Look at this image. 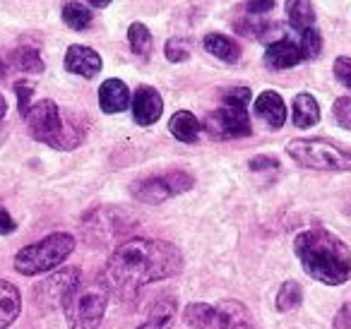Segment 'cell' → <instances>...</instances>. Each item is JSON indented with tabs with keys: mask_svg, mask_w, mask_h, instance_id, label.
<instances>
[{
	"mask_svg": "<svg viewBox=\"0 0 351 329\" xmlns=\"http://www.w3.org/2000/svg\"><path fill=\"white\" fill-rule=\"evenodd\" d=\"M183 271V252L169 241L159 238H130L113 250L106 262V274L111 289L132 291L156 281L171 279Z\"/></svg>",
	"mask_w": 351,
	"mask_h": 329,
	"instance_id": "cell-1",
	"label": "cell"
},
{
	"mask_svg": "<svg viewBox=\"0 0 351 329\" xmlns=\"http://www.w3.org/2000/svg\"><path fill=\"white\" fill-rule=\"evenodd\" d=\"M293 252L308 276L325 286H341L351 279V250L339 236L325 228H308L293 238Z\"/></svg>",
	"mask_w": 351,
	"mask_h": 329,
	"instance_id": "cell-2",
	"label": "cell"
},
{
	"mask_svg": "<svg viewBox=\"0 0 351 329\" xmlns=\"http://www.w3.org/2000/svg\"><path fill=\"white\" fill-rule=\"evenodd\" d=\"M29 135L36 142L53 147V149H75L84 140V127L77 123V118H65L58 103L51 99L32 103V108L25 116Z\"/></svg>",
	"mask_w": 351,
	"mask_h": 329,
	"instance_id": "cell-3",
	"label": "cell"
},
{
	"mask_svg": "<svg viewBox=\"0 0 351 329\" xmlns=\"http://www.w3.org/2000/svg\"><path fill=\"white\" fill-rule=\"evenodd\" d=\"M108 298H111V286L106 279H82L63 305L68 327L97 329L108 308Z\"/></svg>",
	"mask_w": 351,
	"mask_h": 329,
	"instance_id": "cell-4",
	"label": "cell"
},
{
	"mask_svg": "<svg viewBox=\"0 0 351 329\" xmlns=\"http://www.w3.org/2000/svg\"><path fill=\"white\" fill-rule=\"evenodd\" d=\"M75 250V236L65 231L49 233L41 241L32 243V245L22 247L15 255V269L25 276H41L49 271L60 269L65 260L73 255Z\"/></svg>",
	"mask_w": 351,
	"mask_h": 329,
	"instance_id": "cell-5",
	"label": "cell"
},
{
	"mask_svg": "<svg viewBox=\"0 0 351 329\" xmlns=\"http://www.w3.org/2000/svg\"><path fill=\"white\" fill-rule=\"evenodd\" d=\"M183 322L193 329H255L248 308L241 300L191 303L183 310Z\"/></svg>",
	"mask_w": 351,
	"mask_h": 329,
	"instance_id": "cell-6",
	"label": "cell"
},
{
	"mask_svg": "<svg viewBox=\"0 0 351 329\" xmlns=\"http://www.w3.org/2000/svg\"><path fill=\"white\" fill-rule=\"evenodd\" d=\"M287 154L296 164L315 171H351V151L339 149L327 140H291Z\"/></svg>",
	"mask_w": 351,
	"mask_h": 329,
	"instance_id": "cell-7",
	"label": "cell"
},
{
	"mask_svg": "<svg viewBox=\"0 0 351 329\" xmlns=\"http://www.w3.org/2000/svg\"><path fill=\"white\" fill-rule=\"evenodd\" d=\"M193 185H195V180H193V175L186 173V171H166V173L135 180V183L130 185V195L137 202L161 204L169 197L188 193Z\"/></svg>",
	"mask_w": 351,
	"mask_h": 329,
	"instance_id": "cell-8",
	"label": "cell"
},
{
	"mask_svg": "<svg viewBox=\"0 0 351 329\" xmlns=\"http://www.w3.org/2000/svg\"><path fill=\"white\" fill-rule=\"evenodd\" d=\"M80 281H82V271H80L77 267L56 269L53 274L41 279V284H36L34 289H32V300H34L36 308L44 310V313L63 310L65 300L70 298V293H73Z\"/></svg>",
	"mask_w": 351,
	"mask_h": 329,
	"instance_id": "cell-9",
	"label": "cell"
},
{
	"mask_svg": "<svg viewBox=\"0 0 351 329\" xmlns=\"http://www.w3.org/2000/svg\"><path fill=\"white\" fill-rule=\"evenodd\" d=\"M205 127L217 140H239L253 132L248 106H241V103H224L221 108H217L215 113L207 116Z\"/></svg>",
	"mask_w": 351,
	"mask_h": 329,
	"instance_id": "cell-10",
	"label": "cell"
},
{
	"mask_svg": "<svg viewBox=\"0 0 351 329\" xmlns=\"http://www.w3.org/2000/svg\"><path fill=\"white\" fill-rule=\"evenodd\" d=\"M164 113L161 94L152 87H140L132 97V118L137 125H154Z\"/></svg>",
	"mask_w": 351,
	"mask_h": 329,
	"instance_id": "cell-11",
	"label": "cell"
},
{
	"mask_svg": "<svg viewBox=\"0 0 351 329\" xmlns=\"http://www.w3.org/2000/svg\"><path fill=\"white\" fill-rule=\"evenodd\" d=\"M101 56L89 46H70L65 53V70L84 80H94L101 73Z\"/></svg>",
	"mask_w": 351,
	"mask_h": 329,
	"instance_id": "cell-12",
	"label": "cell"
},
{
	"mask_svg": "<svg viewBox=\"0 0 351 329\" xmlns=\"http://www.w3.org/2000/svg\"><path fill=\"white\" fill-rule=\"evenodd\" d=\"M253 111L260 121H265V125H269L272 130L287 123V106H284V99L277 92H263L253 103Z\"/></svg>",
	"mask_w": 351,
	"mask_h": 329,
	"instance_id": "cell-13",
	"label": "cell"
},
{
	"mask_svg": "<svg viewBox=\"0 0 351 329\" xmlns=\"http://www.w3.org/2000/svg\"><path fill=\"white\" fill-rule=\"evenodd\" d=\"M303 60V53L298 49V44L289 39H279L272 41L265 51V65L272 70H289L293 65H298Z\"/></svg>",
	"mask_w": 351,
	"mask_h": 329,
	"instance_id": "cell-14",
	"label": "cell"
},
{
	"mask_svg": "<svg viewBox=\"0 0 351 329\" xmlns=\"http://www.w3.org/2000/svg\"><path fill=\"white\" fill-rule=\"evenodd\" d=\"M99 103H101L104 113H123L130 106V89L125 87L123 80H106L99 87Z\"/></svg>",
	"mask_w": 351,
	"mask_h": 329,
	"instance_id": "cell-15",
	"label": "cell"
},
{
	"mask_svg": "<svg viewBox=\"0 0 351 329\" xmlns=\"http://www.w3.org/2000/svg\"><path fill=\"white\" fill-rule=\"evenodd\" d=\"M176 313H178V303L171 295H161L154 303L147 308L145 322L137 329H171V324L176 322Z\"/></svg>",
	"mask_w": 351,
	"mask_h": 329,
	"instance_id": "cell-16",
	"label": "cell"
},
{
	"mask_svg": "<svg viewBox=\"0 0 351 329\" xmlns=\"http://www.w3.org/2000/svg\"><path fill=\"white\" fill-rule=\"evenodd\" d=\"M22 313V293L15 284L0 279V329H8Z\"/></svg>",
	"mask_w": 351,
	"mask_h": 329,
	"instance_id": "cell-17",
	"label": "cell"
},
{
	"mask_svg": "<svg viewBox=\"0 0 351 329\" xmlns=\"http://www.w3.org/2000/svg\"><path fill=\"white\" fill-rule=\"evenodd\" d=\"M200 130H202V123L197 121L191 111L173 113V116H171V121H169V132L176 137V140L186 142V145L195 142L197 137H200Z\"/></svg>",
	"mask_w": 351,
	"mask_h": 329,
	"instance_id": "cell-18",
	"label": "cell"
},
{
	"mask_svg": "<svg viewBox=\"0 0 351 329\" xmlns=\"http://www.w3.org/2000/svg\"><path fill=\"white\" fill-rule=\"evenodd\" d=\"M291 118H293V125L296 127H311L320 121V106H317L315 97L311 94H298L293 99V111H291Z\"/></svg>",
	"mask_w": 351,
	"mask_h": 329,
	"instance_id": "cell-19",
	"label": "cell"
},
{
	"mask_svg": "<svg viewBox=\"0 0 351 329\" xmlns=\"http://www.w3.org/2000/svg\"><path fill=\"white\" fill-rule=\"evenodd\" d=\"M205 51L224 63H236L241 58V49L234 39L224 34H207L205 36Z\"/></svg>",
	"mask_w": 351,
	"mask_h": 329,
	"instance_id": "cell-20",
	"label": "cell"
},
{
	"mask_svg": "<svg viewBox=\"0 0 351 329\" xmlns=\"http://www.w3.org/2000/svg\"><path fill=\"white\" fill-rule=\"evenodd\" d=\"M287 17H289V25L296 32L313 29L315 12H313L311 0H287Z\"/></svg>",
	"mask_w": 351,
	"mask_h": 329,
	"instance_id": "cell-21",
	"label": "cell"
},
{
	"mask_svg": "<svg viewBox=\"0 0 351 329\" xmlns=\"http://www.w3.org/2000/svg\"><path fill=\"white\" fill-rule=\"evenodd\" d=\"M301 303H303L301 284L293 281V279L284 281L277 291V298H274V308H277V313H291V310L301 308Z\"/></svg>",
	"mask_w": 351,
	"mask_h": 329,
	"instance_id": "cell-22",
	"label": "cell"
},
{
	"mask_svg": "<svg viewBox=\"0 0 351 329\" xmlns=\"http://www.w3.org/2000/svg\"><path fill=\"white\" fill-rule=\"evenodd\" d=\"M128 41H130V49L132 53L137 56V58L147 60L152 53V32L147 29L142 22H135V25H130V29H128Z\"/></svg>",
	"mask_w": 351,
	"mask_h": 329,
	"instance_id": "cell-23",
	"label": "cell"
},
{
	"mask_svg": "<svg viewBox=\"0 0 351 329\" xmlns=\"http://www.w3.org/2000/svg\"><path fill=\"white\" fill-rule=\"evenodd\" d=\"M10 65L22 73H44V60H41L39 51L34 49H17L10 56Z\"/></svg>",
	"mask_w": 351,
	"mask_h": 329,
	"instance_id": "cell-24",
	"label": "cell"
},
{
	"mask_svg": "<svg viewBox=\"0 0 351 329\" xmlns=\"http://www.w3.org/2000/svg\"><path fill=\"white\" fill-rule=\"evenodd\" d=\"M63 22L70 27V29L84 32L89 25H92V12H89V8L70 0V3H65V8H63Z\"/></svg>",
	"mask_w": 351,
	"mask_h": 329,
	"instance_id": "cell-25",
	"label": "cell"
},
{
	"mask_svg": "<svg viewBox=\"0 0 351 329\" xmlns=\"http://www.w3.org/2000/svg\"><path fill=\"white\" fill-rule=\"evenodd\" d=\"M298 49L303 53V60H313L320 56L322 51V36L317 29H306L301 32V41H298Z\"/></svg>",
	"mask_w": 351,
	"mask_h": 329,
	"instance_id": "cell-26",
	"label": "cell"
},
{
	"mask_svg": "<svg viewBox=\"0 0 351 329\" xmlns=\"http://www.w3.org/2000/svg\"><path fill=\"white\" fill-rule=\"evenodd\" d=\"M164 53L171 63H183V60L191 58V44H188L186 39H178V36H176V39H171L169 44H166Z\"/></svg>",
	"mask_w": 351,
	"mask_h": 329,
	"instance_id": "cell-27",
	"label": "cell"
},
{
	"mask_svg": "<svg viewBox=\"0 0 351 329\" xmlns=\"http://www.w3.org/2000/svg\"><path fill=\"white\" fill-rule=\"evenodd\" d=\"M335 118L341 127L351 130V99L349 97H341L335 101Z\"/></svg>",
	"mask_w": 351,
	"mask_h": 329,
	"instance_id": "cell-28",
	"label": "cell"
},
{
	"mask_svg": "<svg viewBox=\"0 0 351 329\" xmlns=\"http://www.w3.org/2000/svg\"><path fill=\"white\" fill-rule=\"evenodd\" d=\"M253 94H250L248 87H231L221 94V101L224 103H241V106H248Z\"/></svg>",
	"mask_w": 351,
	"mask_h": 329,
	"instance_id": "cell-29",
	"label": "cell"
},
{
	"mask_svg": "<svg viewBox=\"0 0 351 329\" xmlns=\"http://www.w3.org/2000/svg\"><path fill=\"white\" fill-rule=\"evenodd\" d=\"M15 92H17V106H20V113L27 116V111L32 108V92H34V87H32L29 82H17Z\"/></svg>",
	"mask_w": 351,
	"mask_h": 329,
	"instance_id": "cell-30",
	"label": "cell"
},
{
	"mask_svg": "<svg viewBox=\"0 0 351 329\" xmlns=\"http://www.w3.org/2000/svg\"><path fill=\"white\" fill-rule=\"evenodd\" d=\"M335 77L339 80L344 87L351 89V58L339 56V58L335 60Z\"/></svg>",
	"mask_w": 351,
	"mask_h": 329,
	"instance_id": "cell-31",
	"label": "cell"
},
{
	"mask_svg": "<svg viewBox=\"0 0 351 329\" xmlns=\"http://www.w3.org/2000/svg\"><path fill=\"white\" fill-rule=\"evenodd\" d=\"M15 231H17L15 219H12L10 212L0 204V236H10V233H15Z\"/></svg>",
	"mask_w": 351,
	"mask_h": 329,
	"instance_id": "cell-32",
	"label": "cell"
},
{
	"mask_svg": "<svg viewBox=\"0 0 351 329\" xmlns=\"http://www.w3.org/2000/svg\"><path fill=\"white\" fill-rule=\"evenodd\" d=\"M274 8V0H248L245 3V10L250 12V15H265V12H269Z\"/></svg>",
	"mask_w": 351,
	"mask_h": 329,
	"instance_id": "cell-33",
	"label": "cell"
},
{
	"mask_svg": "<svg viewBox=\"0 0 351 329\" xmlns=\"http://www.w3.org/2000/svg\"><path fill=\"white\" fill-rule=\"evenodd\" d=\"M335 329H351V303L341 305V310L337 313Z\"/></svg>",
	"mask_w": 351,
	"mask_h": 329,
	"instance_id": "cell-34",
	"label": "cell"
},
{
	"mask_svg": "<svg viewBox=\"0 0 351 329\" xmlns=\"http://www.w3.org/2000/svg\"><path fill=\"white\" fill-rule=\"evenodd\" d=\"M279 161L274 159V156H255L253 161H250V169L253 171H263V169H277Z\"/></svg>",
	"mask_w": 351,
	"mask_h": 329,
	"instance_id": "cell-35",
	"label": "cell"
},
{
	"mask_svg": "<svg viewBox=\"0 0 351 329\" xmlns=\"http://www.w3.org/2000/svg\"><path fill=\"white\" fill-rule=\"evenodd\" d=\"M87 3H89L92 8H106L108 3H111V0H87Z\"/></svg>",
	"mask_w": 351,
	"mask_h": 329,
	"instance_id": "cell-36",
	"label": "cell"
},
{
	"mask_svg": "<svg viewBox=\"0 0 351 329\" xmlns=\"http://www.w3.org/2000/svg\"><path fill=\"white\" fill-rule=\"evenodd\" d=\"M5 113H8V103H5V99H3V94H0V121L5 118Z\"/></svg>",
	"mask_w": 351,
	"mask_h": 329,
	"instance_id": "cell-37",
	"label": "cell"
},
{
	"mask_svg": "<svg viewBox=\"0 0 351 329\" xmlns=\"http://www.w3.org/2000/svg\"><path fill=\"white\" fill-rule=\"evenodd\" d=\"M3 140H5V130L0 127V145H3Z\"/></svg>",
	"mask_w": 351,
	"mask_h": 329,
	"instance_id": "cell-38",
	"label": "cell"
}]
</instances>
